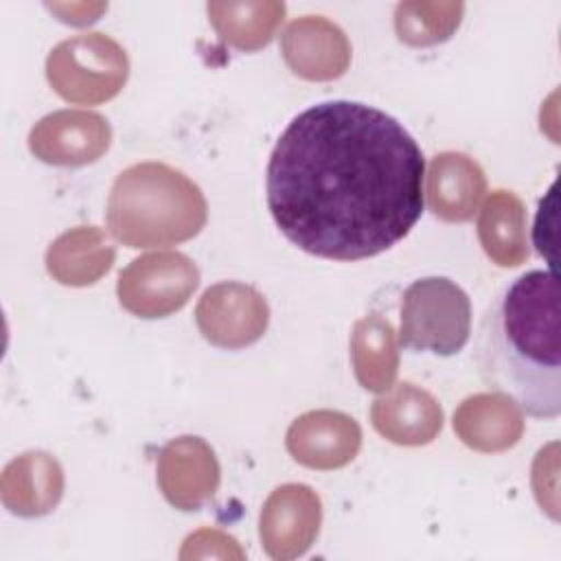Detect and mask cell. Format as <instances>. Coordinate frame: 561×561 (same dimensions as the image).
<instances>
[{
	"mask_svg": "<svg viewBox=\"0 0 561 561\" xmlns=\"http://www.w3.org/2000/svg\"><path fill=\"white\" fill-rule=\"evenodd\" d=\"M375 430L397 445H425L443 427V410L436 399L419 386L403 381L373 401Z\"/></svg>",
	"mask_w": 561,
	"mask_h": 561,
	"instance_id": "cell-13",
	"label": "cell"
},
{
	"mask_svg": "<svg viewBox=\"0 0 561 561\" xmlns=\"http://www.w3.org/2000/svg\"><path fill=\"white\" fill-rule=\"evenodd\" d=\"M18 467V508L20 515H44L53 511L64 491V473L55 458L42 451L24 454Z\"/></svg>",
	"mask_w": 561,
	"mask_h": 561,
	"instance_id": "cell-21",
	"label": "cell"
},
{
	"mask_svg": "<svg viewBox=\"0 0 561 561\" xmlns=\"http://www.w3.org/2000/svg\"><path fill=\"white\" fill-rule=\"evenodd\" d=\"M195 320L210 344L219 348H243L265 333L270 309L252 285L226 280L202 294Z\"/></svg>",
	"mask_w": 561,
	"mask_h": 561,
	"instance_id": "cell-7",
	"label": "cell"
},
{
	"mask_svg": "<svg viewBox=\"0 0 561 561\" xmlns=\"http://www.w3.org/2000/svg\"><path fill=\"white\" fill-rule=\"evenodd\" d=\"M425 156L390 114L322 101L285 127L267 162V206L300 250L362 261L399 243L425 206Z\"/></svg>",
	"mask_w": 561,
	"mask_h": 561,
	"instance_id": "cell-1",
	"label": "cell"
},
{
	"mask_svg": "<svg viewBox=\"0 0 561 561\" xmlns=\"http://www.w3.org/2000/svg\"><path fill=\"white\" fill-rule=\"evenodd\" d=\"M554 215H557V184H552L548 188V195L539 202V210H537V219H535V230H533V241L535 248L541 256H546L550 272H554V256H552V248H554Z\"/></svg>",
	"mask_w": 561,
	"mask_h": 561,
	"instance_id": "cell-22",
	"label": "cell"
},
{
	"mask_svg": "<svg viewBox=\"0 0 561 561\" xmlns=\"http://www.w3.org/2000/svg\"><path fill=\"white\" fill-rule=\"evenodd\" d=\"M320 500L307 484H283L261 511L259 533L272 559H294L313 543L320 528Z\"/></svg>",
	"mask_w": 561,
	"mask_h": 561,
	"instance_id": "cell-9",
	"label": "cell"
},
{
	"mask_svg": "<svg viewBox=\"0 0 561 561\" xmlns=\"http://www.w3.org/2000/svg\"><path fill=\"white\" fill-rule=\"evenodd\" d=\"M454 430L471 449L504 451L522 438L524 416L506 394L482 392L458 405L454 412Z\"/></svg>",
	"mask_w": 561,
	"mask_h": 561,
	"instance_id": "cell-14",
	"label": "cell"
},
{
	"mask_svg": "<svg viewBox=\"0 0 561 561\" xmlns=\"http://www.w3.org/2000/svg\"><path fill=\"white\" fill-rule=\"evenodd\" d=\"M112 140L107 121L96 112L61 110L44 116L31 131V151L59 167H81L99 160Z\"/></svg>",
	"mask_w": 561,
	"mask_h": 561,
	"instance_id": "cell-8",
	"label": "cell"
},
{
	"mask_svg": "<svg viewBox=\"0 0 561 561\" xmlns=\"http://www.w3.org/2000/svg\"><path fill=\"white\" fill-rule=\"evenodd\" d=\"M287 66L313 81L335 79L346 72L351 46L340 26L322 15H302L294 20L280 39Z\"/></svg>",
	"mask_w": 561,
	"mask_h": 561,
	"instance_id": "cell-12",
	"label": "cell"
},
{
	"mask_svg": "<svg viewBox=\"0 0 561 561\" xmlns=\"http://www.w3.org/2000/svg\"><path fill=\"white\" fill-rule=\"evenodd\" d=\"M114 245L94 226H81L61 234L46 254L48 272L64 285H92L114 263Z\"/></svg>",
	"mask_w": 561,
	"mask_h": 561,
	"instance_id": "cell-17",
	"label": "cell"
},
{
	"mask_svg": "<svg viewBox=\"0 0 561 561\" xmlns=\"http://www.w3.org/2000/svg\"><path fill=\"white\" fill-rule=\"evenodd\" d=\"M351 359L362 388L386 392L392 388L399 368L394 329L379 313L355 322L351 335Z\"/></svg>",
	"mask_w": 561,
	"mask_h": 561,
	"instance_id": "cell-18",
	"label": "cell"
},
{
	"mask_svg": "<svg viewBox=\"0 0 561 561\" xmlns=\"http://www.w3.org/2000/svg\"><path fill=\"white\" fill-rule=\"evenodd\" d=\"M359 445L362 432L355 419L333 410L307 412L287 430V451L311 469L344 467L355 458Z\"/></svg>",
	"mask_w": 561,
	"mask_h": 561,
	"instance_id": "cell-11",
	"label": "cell"
},
{
	"mask_svg": "<svg viewBox=\"0 0 561 561\" xmlns=\"http://www.w3.org/2000/svg\"><path fill=\"white\" fill-rule=\"evenodd\" d=\"M462 2H401L394 11L397 37L408 46H434L454 35Z\"/></svg>",
	"mask_w": 561,
	"mask_h": 561,
	"instance_id": "cell-20",
	"label": "cell"
},
{
	"mask_svg": "<svg viewBox=\"0 0 561 561\" xmlns=\"http://www.w3.org/2000/svg\"><path fill=\"white\" fill-rule=\"evenodd\" d=\"M158 484L175 508L197 511L219 486L215 451L197 436L167 443L158 458Z\"/></svg>",
	"mask_w": 561,
	"mask_h": 561,
	"instance_id": "cell-10",
	"label": "cell"
},
{
	"mask_svg": "<svg viewBox=\"0 0 561 561\" xmlns=\"http://www.w3.org/2000/svg\"><path fill=\"white\" fill-rule=\"evenodd\" d=\"M206 224V199L182 171L160 162L125 169L107 199V226L127 248L173 245Z\"/></svg>",
	"mask_w": 561,
	"mask_h": 561,
	"instance_id": "cell-3",
	"label": "cell"
},
{
	"mask_svg": "<svg viewBox=\"0 0 561 561\" xmlns=\"http://www.w3.org/2000/svg\"><path fill=\"white\" fill-rule=\"evenodd\" d=\"M559 300L557 272H524L493 298L478 331L482 381L535 419L561 414Z\"/></svg>",
	"mask_w": 561,
	"mask_h": 561,
	"instance_id": "cell-2",
	"label": "cell"
},
{
	"mask_svg": "<svg viewBox=\"0 0 561 561\" xmlns=\"http://www.w3.org/2000/svg\"><path fill=\"white\" fill-rule=\"evenodd\" d=\"M199 283L195 263L182 252L134 259L118 276L121 305L138 318H164L182 309Z\"/></svg>",
	"mask_w": 561,
	"mask_h": 561,
	"instance_id": "cell-6",
	"label": "cell"
},
{
	"mask_svg": "<svg viewBox=\"0 0 561 561\" xmlns=\"http://www.w3.org/2000/svg\"><path fill=\"white\" fill-rule=\"evenodd\" d=\"M526 208L513 191H493L478 219V237L489 259L502 267H517L528 259Z\"/></svg>",
	"mask_w": 561,
	"mask_h": 561,
	"instance_id": "cell-16",
	"label": "cell"
},
{
	"mask_svg": "<svg viewBox=\"0 0 561 561\" xmlns=\"http://www.w3.org/2000/svg\"><path fill=\"white\" fill-rule=\"evenodd\" d=\"M484 188V173L469 156L445 151L432 160L427 175V202L436 217L445 221L471 219Z\"/></svg>",
	"mask_w": 561,
	"mask_h": 561,
	"instance_id": "cell-15",
	"label": "cell"
},
{
	"mask_svg": "<svg viewBox=\"0 0 561 561\" xmlns=\"http://www.w3.org/2000/svg\"><path fill=\"white\" fill-rule=\"evenodd\" d=\"M471 335V300L445 276H425L408 285L401 298L399 344L416 353L451 357Z\"/></svg>",
	"mask_w": 561,
	"mask_h": 561,
	"instance_id": "cell-4",
	"label": "cell"
},
{
	"mask_svg": "<svg viewBox=\"0 0 561 561\" xmlns=\"http://www.w3.org/2000/svg\"><path fill=\"white\" fill-rule=\"evenodd\" d=\"M125 50L103 33H81L57 44L46 61V75L59 96L96 105L110 101L127 81Z\"/></svg>",
	"mask_w": 561,
	"mask_h": 561,
	"instance_id": "cell-5",
	"label": "cell"
},
{
	"mask_svg": "<svg viewBox=\"0 0 561 561\" xmlns=\"http://www.w3.org/2000/svg\"><path fill=\"white\" fill-rule=\"evenodd\" d=\"M208 20L224 42L239 50H256L272 42L285 15L283 2H208Z\"/></svg>",
	"mask_w": 561,
	"mask_h": 561,
	"instance_id": "cell-19",
	"label": "cell"
}]
</instances>
